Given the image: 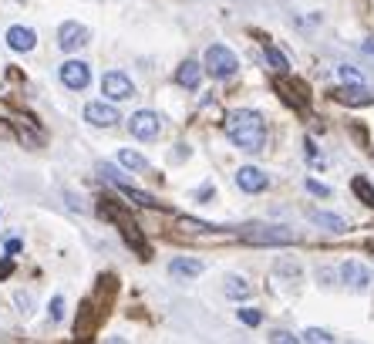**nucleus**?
Here are the masks:
<instances>
[{
	"label": "nucleus",
	"instance_id": "9",
	"mask_svg": "<svg viewBox=\"0 0 374 344\" xmlns=\"http://www.w3.org/2000/svg\"><path fill=\"white\" fill-rule=\"evenodd\" d=\"M341 277L347 287H354V290H368L371 287V270L364 264H358V260H347V264H341Z\"/></svg>",
	"mask_w": 374,
	"mask_h": 344
},
{
	"label": "nucleus",
	"instance_id": "5",
	"mask_svg": "<svg viewBox=\"0 0 374 344\" xmlns=\"http://www.w3.org/2000/svg\"><path fill=\"white\" fill-rule=\"evenodd\" d=\"M61 81L71 88V92H85V88L92 85V68H88V61H78V58L64 61L61 64Z\"/></svg>",
	"mask_w": 374,
	"mask_h": 344
},
{
	"label": "nucleus",
	"instance_id": "3",
	"mask_svg": "<svg viewBox=\"0 0 374 344\" xmlns=\"http://www.w3.org/2000/svg\"><path fill=\"white\" fill-rule=\"evenodd\" d=\"M243 236L249 243H270V247H287L297 240L294 230H283V226H249L243 230Z\"/></svg>",
	"mask_w": 374,
	"mask_h": 344
},
{
	"label": "nucleus",
	"instance_id": "21",
	"mask_svg": "<svg viewBox=\"0 0 374 344\" xmlns=\"http://www.w3.org/2000/svg\"><path fill=\"white\" fill-rule=\"evenodd\" d=\"M270 344H300V341H297L290 331H273V334H270Z\"/></svg>",
	"mask_w": 374,
	"mask_h": 344
},
{
	"label": "nucleus",
	"instance_id": "31",
	"mask_svg": "<svg viewBox=\"0 0 374 344\" xmlns=\"http://www.w3.org/2000/svg\"><path fill=\"white\" fill-rule=\"evenodd\" d=\"M105 344H125V341H122V338H108V341H105Z\"/></svg>",
	"mask_w": 374,
	"mask_h": 344
},
{
	"label": "nucleus",
	"instance_id": "18",
	"mask_svg": "<svg viewBox=\"0 0 374 344\" xmlns=\"http://www.w3.org/2000/svg\"><path fill=\"white\" fill-rule=\"evenodd\" d=\"M354 192L361 196V203H364V206H374V189L368 186V179H364V176L354 179Z\"/></svg>",
	"mask_w": 374,
	"mask_h": 344
},
{
	"label": "nucleus",
	"instance_id": "10",
	"mask_svg": "<svg viewBox=\"0 0 374 344\" xmlns=\"http://www.w3.org/2000/svg\"><path fill=\"white\" fill-rule=\"evenodd\" d=\"M85 118L92 122V125H98V128H111V125H118V111L111 109V105H105V102H92L88 109H85Z\"/></svg>",
	"mask_w": 374,
	"mask_h": 344
},
{
	"label": "nucleus",
	"instance_id": "6",
	"mask_svg": "<svg viewBox=\"0 0 374 344\" xmlns=\"http://www.w3.org/2000/svg\"><path fill=\"white\" fill-rule=\"evenodd\" d=\"M101 92H105L108 102H125V98L135 94V85H132V78H128L125 71H108V75L101 78Z\"/></svg>",
	"mask_w": 374,
	"mask_h": 344
},
{
	"label": "nucleus",
	"instance_id": "29",
	"mask_svg": "<svg viewBox=\"0 0 374 344\" xmlns=\"http://www.w3.org/2000/svg\"><path fill=\"white\" fill-rule=\"evenodd\" d=\"M17 304H20V311L24 314L31 311V297H27V294H17Z\"/></svg>",
	"mask_w": 374,
	"mask_h": 344
},
{
	"label": "nucleus",
	"instance_id": "17",
	"mask_svg": "<svg viewBox=\"0 0 374 344\" xmlns=\"http://www.w3.org/2000/svg\"><path fill=\"white\" fill-rule=\"evenodd\" d=\"M118 162H122L125 169H132V172H149V162H145V156L132 152V149H122V152H118Z\"/></svg>",
	"mask_w": 374,
	"mask_h": 344
},
{
	"label": "nucleus",
	"instance_id": "27",
	"mask_svg": "<svg viewBox=\"0 0 374 344\" xmlns=\"http://www.w3.org/2000/svg\"><path fill=\"white\" fill-rule=\"evenodd\" d=\"M277 270H280V274H294V277H300V266L290 264V260H283V264L277 266Z\"/></svg>",
	"mask_w": 374,
	"mask_h": 344
},
{
	"label": "nucleus",
	"instance_id": "16",
	"mask_svg": "<svg viewBox=\"0 0 374 344\" xmlns=\"http://www.w3.org/2000/svg\"><path fill=\"white\" fill-rule=\"evenodd\" d=\"M311 219L317 226H324L328 233H344V230H347V223H344L341 216H334V213H311Z\"/></svg>",
	"mask_w": 374,
	"mask_h": 344
},
{
	"label": "nucleus",
	"instance_id": "30",
	"mask_svg": "<svg viewBox=\"0 0 374 344\" xmlns=\"http://www.w3.org/2000/svg\"><path fill=\"white\" fill-rule=\"evenodd\" d=\"M364 51H368V54H374V37H368V41H364Z\"/></svg>",
	"mask_w": 374,
	"mask_h": 344
},
{
	"label": "nucleus",
	"instance_id": "11",
	"mask_svg": "<svg viewBox=\"0 0 374 344\" xmlns=\"http://www.w3.org/2000/svg\"><path fill=\"white\" fill-rule=\"evenodd\" d=\"M175 85H182L189 92H196L199 85H203V64L199 61H182L179 64V71H175Z\"/></svg>",
	"mask_w": 374,
	"mask_h": 344
},
{
	"label": "nucleus",
	"instance_id": "15",
	"mask_svg": "<svg viewBox=\"0 0 374 344\" xmlns=\"http://www.w3.org/2000/svg\"><path fill=\"white\" fill-rule=\"evenodd\" d=\"M223 290H226V297H233V300H243V297H249V294H253V287H249L243 277H226Z\"/></svg>",
	"mask_w": 374,
	"mask_h": 344
},
{
	"label": "nucleus",
	"instance_id": "22",
	"mask_svg": "<svg viewBox=\"0 0 374 344\" xmlns=\"http://www.w3.org/2000/svg\"><path fill=\"white\" fill-rule=\"evenodd\" d=\"M239 321H243V324H249V328H256V324L263 321V314H260V311H239Z\"/></svg>",
	"mask_w": 374,
	"mask_h": 344
},
{
	"label": "nucleus",
	"instance_id": "19",
	"mask_svg": "<svg viewBox=\"0 0 374 344\" xmlns=\"http://www.w3.org/2000/svg\"><path fill=\"white\" fill-rule=\"evenodd\" d=\"M304 344H334V334H328V331H320V328H311V331H304Z\"/></svg>",
	"mask_w": 374,
	"mask_h": 344
},
{
	"label": "nucleus",
	"instance_id": "28",
	"mask_svg": "<svg viewBox=\"0 0 374 344\" xmlns=\"http://www.w3.org/2000/svg\"><path fill=\"white\" fill-rule=\"evenodd\" d=\"M7 274H14V260H11V257H7V260H0V281H4Z\"/></svg>",
	"mask_w": 374,
	"mask_h": 344
},
{
	"label": "nucleus",
	"instance_id": "13",
	"mask_svg": "<svg viewBox=\"0 0 374 344\" xmlns=\"http://www.w3.org/2000/svg\"><path fill=\"white\" fill-rule=\"evenodd\" d=\"M206 266H203V260H189V257H175L169 264V274L172 277H179V281H192V277H199Z\"/></svg>",
	"mask_w": 374,
	"mask_h": 344
},
{
	"label": "nucleus",
	"instance_id": "12",
	"mask_svg": "<svg viewBox=\"0 0 374 344\" xmlns=\"http://www.w3.org/2000/svg\"><path fill=\"white\" fill-rule=\"evenodd\" d=\"M34 44H37V34L31 27H24V24H14L7 31V47L11 51H34Z\"/></svg>",
	"mask_w": 374,
	"mask_h": 344
},
{
	"label": "nucleus",
	"instance_id": "4",
	"mask_svg": "<svg viewBox=\"0 0 374 344\" xmlns=\"http://www.w3.org/2000/svg\"><path fill=\"white\" fill-rule=\"evenodd\" d=\"M158 128H162V122H158L156 111H149V109L135 111V115L128 118V132H132V135H135L139 142H152V139H158Z\"/></svg>",
	"mask_w": 374,
	"mask_h": 344
},
{
	"label": "nucleus",
	"instance_id": "25",
	"mask_svg": "<svg viewBox=\"0 0 374 344\" xmlns=\"http://www.w3.org/2000/svg\"><path fill=\"white\" fill-rule=\"evenodd\" d=\"M307 189H311L313 196H330V189L324 183H317V179H307Z\"/></svg>",
	"mask_w": 374,
	"mask_h": 344
},
{
	"label": "nucleus",
	"instance_id": "23",
	"mask_svg": "<svg viewBox=\"0 0 374 344\" xmlns=\"http://www.w3.org/2000/svg\"><path fill=\"white\" fill-rule=\"evenodd\" d=\"M64 317V297L58 294V297L51 300V321H61Z\"/></svg>",
	"mask_w": 374,
	"mask_h": 344
},
{
	"label": "nucleus",
	"instance_id": "1",
	"mask_svg": "<svg viewBox=\"0 0 374 344\" xmlns=\"http://www.w3.org/2000/svg\"><path fill=\"white\" fill-rule=\"evenodd\" d=\"M226 135L233 145H239L243 152H260L266 142V122L260 111L239 109L226 115Z\"/></svg>",
	"mask_w": 374,
	"mask_h": 344
},
{
	"label": "nucleus",
	"instance_id": "8",
	"mask_svg": "<svg viewBox=\"0 0 374 344\" xmlns=\"http://www.w3.org/2000/svg\"><path fill=\"white\" fill-rule=\"evenodd\" d=\"M236 186L243 189V192H263L270 186V179H266L263 169H256V166H239L236 172Z\"/></svg>",
	"mask_w": 374,
	"mask_h": 344
},
{
	"label": "nucleus",
	"instance_id": "26",
	"mask_svg": "<svg viewBox=\"0 0 374 344\" xmlns=\"http://www.w3.org/2000/svg\"><path fill=\"white\" fill-rule=\"evenodd\" d=\"M4 250H7V257L17 253V250H20V240H17V236H7V240H4Z\"/></svg>",
	"mask_w": 374,
	"mask_h": 344
},
{
	"label": "nucleus",
	"instance_id": "24",
	"mask_svg": "<svg viewBox=\"0 0 374 344\" xmlns=\"http://www.w3.org/2000/svg\"><path fill=\"white\" fill-rule=\"evenodd\" d=\"M341 81H351V85H364V78H361L354 68H341Z\"/></svg>",
	"mask_w": 374,
	"mask_h": 344
},
{
	"label": "nucleus",
	"instance_id": "2",
	"mask_svg": "<svg viewBox=\"0 0 374 344\" xmlns=\"http://www.w3.org/2000/svg\"><path fill=\"white\" fill-rule=\"evenodd\" d=\"M203 64H206V71H209L213 78H233L236 71H239V58H236L226 44H209L206 47Z\"/></svg>",
	"mask_w": 374,
	"mask_h": 344
},
{
	"label": "nucleus",
	"instance_id": "14",
	"mask_svg": "<svg viewBox=\"0 0 374 344\" xmlns=\"http://www.w3.org/2000/svg\"><path fill=\"white\" fill-rule=\"evenodd\" d=\"M337 98L341 102H347V105H371L374 102V94L364 88V85H354V88H341L337 92Z\"/></svg>",
	"mask_w": 374,
	"mask_h": 344
},
{
	"label": "nucleus",
	"instance_id": "7",
	"mask_svg": "<svg viewBox=\"0 0 374 344\" xmlns=\"http://www.w3.org/2000/svg\"><path fill=\"white\" fill-rule=\"evenodd\" d=\"M88 41H92V34H88V27L78 24V20H64L61 31H58V44H61V51H78V47H85Z\"/></svg>",
	"mask_w": 374,
	"mask_h": 344
},
{
	"label": "nucleus",
	"instance_id": "20",
	"mask_svg": "<svg viewBox=\"0 0 374 344\" xmlns=\"http://www.w3.org/2000/svg\"><path fill=\"white\" fill-rule=\"evenodd\" d=\"M266 61H270V68H277V71H283V68H287V58H283L277 47H266Z\"/></svg>",
	"mask_w": 374,
	"mask_h": 344
}]
</instances>
